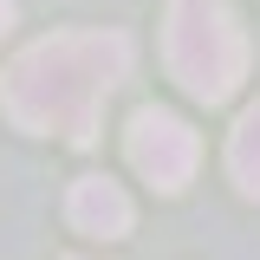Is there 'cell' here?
Returning a JSON list of instances; mask_svg holds the SVG:
<instances>
[{
	"instance_id": "obj_1",
	"label": "cell",
	"mask_w": 260,
	"mask_h": 260,
	"mask_svg": "<svg viewBox=\"0 0 260 260\" xmlns=\"http://www.w3.org/2000/svg\"><path fill=\"white\" fill-rule=\"evenodd\" d=\"M130 72V39L124 32H52L32 39L0 78V111L32 137H72L91 143L104 98Z\"/></svg>"
},
{
	"instance_id": "obj_2",
	"label": "cell",
	"mask_w": 260,
	"mask_h": 260,
	"mask_svg": "<svg viewBox=\"0 0 260 260\" xmlns=\"http://www.w3.org/2000/svg\"><path fill=\"white\" fill-rule=\"evenodd\" d=\"M162 59H169L176 85L189 98L221 104L247 78V32H241V20H234L228 0H169Z\"/></svg>"
},
{
	"instance_id": "obj_3",
	"label": "cell",
	"mask_w": 260,
	"mask_h": 260,
	"mask_svg": "<svg viewBox=\"0 0 260 260\" xmlns=\"http://www.w3.org/2000/svg\"><path fill=\"white\" fill-rule=\"evenodd\" d=\"M195 156H202V143H195V130L182 124V117H169V111H137V124H130V169H137L143 182H156L162 195L189 189Z\"/></svg>"
},
{
	"instance_id": "obj_4",
	"label": "cell",
	"mask_w": 260,
	"mask_h": 260,
	"mask_svg": "<svg viewBox=\"0 0 260 260\" xmlns=\"http://www.w3.org/2000/svg\"><path fill=\"white\" fill-rule=\"evenodd\" d=\"M65 215H72L78 234H91V241H117V234H130V195L111 176H78Z\"/></svg>"
},
{
	"instance_id": "obj_5",
	"label": "cell",
	"mask_w": 260,
	"mask_h": 260,
	"mask_svg": "<svg viewBox=\"0 0 260 260\" xmlns=\"http://www.w3.org/2000/svg\"><path fill=\"white\" fill-rule=\"evenodd\" d=\"M228 176H234L241 195L260 202V104H247L241 124H234V137H228Z\"/></svg>"
},
{
	"instance_id": "obj_6",
	"label": "cell",
	"mask_w": 260,
	"mask_h": 260,
	"mask_svg": "<svg viewBox=\"0 0 260 260\" xmlns=\"http://www.w3.org/2000/svg\"><path fill=\"white\" fill-rule=\"evenodd\" d=\"M7 26H13V0H0V39H7Z\"/></svg>"
}]
</instances>
